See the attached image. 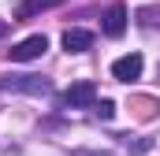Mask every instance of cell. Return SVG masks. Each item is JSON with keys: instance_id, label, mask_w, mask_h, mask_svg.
Wrapping results in <instances>:
<instances>
[{"instance_id": "6da1fadb", "label": "cell", "mask_w": 160, "mask_h": 156, "mask_svg": "<svg viewBox=\"0 0 160 156\" xmlns=\"http://www.w3.org/2000/svg\"><path fill=\"white\" fill-rule=\"evenodd\" d=\"M0 89L4 93H34V97H45L52 93V82L41 75H4L0 78Z\"/></svg>"}, {"instance_id": "7a4b0ae2", "label": "cell", "mask_w": 160, "mask_h": 156, "mask_svg": "<svg viewBox=\"0 0 160 156\" xmlns=\"http://www.w3.org/2000/svg\"><path fill=\"white\" fill-rule=\"evenodd\" d=\"M45 48H48V41H45V34H34V37L19 41L15 48H8V60H11V63H30V60H38V56H45Z\"/></svg>"}, {"instance_id": "3957f363", "label": "cell", "mask_w": 160, "mask_h": 156, "mask_svg": "<svg viewBox=\"0 0 160 156\" xmlns=\"http://www.w3.org/2000/svg\"><path fill=\"white\" fill-rule=\"evenodd\" d=\"M60 100H63V108H93V100H97V85H93V82H75Z\"/></svg>"}, {"instance_id": "277c9868", "label": "cell", "mask_w": 160, "mask_h": 156, "mask_svg": "<svg viewBox=\"0 0 160 156\" xmlns=\"http://www.w3.org/2000/svg\"><path fill=\"white\" fill-rule=\"evenodd\" d=\"M142 67H145V60H142L138 52L119 56V60L112 63V78H116V82H138V78H142Z\"/></svg>"}, {"instance_id": "5b68a950", "label": "cell", "mask_w": 160, "mask_h": 156, "mask_svg": "<svg viewBox=\"0 0 160 156\" xmlns=\"http://www.w3.org/2000/svg\"><path fill=\"white\" fill-rule=\"evenodd\" d=\"M101 30H104V37H123V30H127V7H123V4H112V7L104 11Z\"/></svg>"}, {"instance_id": "8992f818", "label": "cell", "mask_w": 160, "mask_h": 156, "mask_svg": "<svg viewBox=\"0 0 160 156\" xmlns=\"http://www.w3.org/2000/svg\"><path fill=\"white\" fill-rule=\"evenodd\" d=\"M63 48L67 52H89L93 48V34L82 30V26H71V30H63Z\"/></svg>"}, {"instance_id": "52a82bcc", "label": "cell", "mask_w": 160, "mask_h": 156, "mask_svg": "<svg viewBox=\"0 0 160 156\" xmlns=\"http://www.w3.org/2000/svg\"><path fill=\"white\" fill-rule=\"evenodd\" d=\"M63 0H22L19 4V19H34L41 11H48V7H60Z\"/></svg>"}, {"instance_id": "ba28073f", "label": "cell", "mask_w": 160, "mask_h": 156, "mask_svg": "<svg viewBox=\"0 0 160 156\" xmlns=\"http://www.w3.org/2000/svg\"><path fill=\"white\" fill-rule=\"evenodd\" d=\"M138 22L142 26H160V7H138Z\"/></svg>"}, {"instance_id": "9c48e42d", "label": "cell", "mask_w": 160, "mask_h": 156, "mask_svg": "<svg viewBox=\"0 0 160 156\" xmlns=\"http://www.w3.org/2000/svg\"><path fill=\"white\" fill-rule=\"evenodd\" d=\"M93 112H97L101 119H112L116 115V104H112V100H93Z\"/></svg>"}, {"instance_id": "30bf717a", "label": "cell", "mask_w": 160, "mask_h": 156, "mask_svg": "<svg viewBox=\"0 0 160 156\" xmlns=\"http://www.w3.org/2000/svg\"><path fill=\"white\" fill-rule=\"evenodd\" d=\"M71 156H112V153H89V149H78V153H71Z\"/></svg>"}, {"instance_id": "8fae6325", "label": "cell", "mask_w": 160, "mask_h": 156, "mask_svg": "<svg viewBox=\"0 0 160 156\" xmlns=\"http://www.w3.org/2000/svg\"><path fill=\"white\" fill-rule=\"evenodd\" d=\"M4 34H8V22H4V19H0V37H4Z\"/></svg>"}]
</instances>
